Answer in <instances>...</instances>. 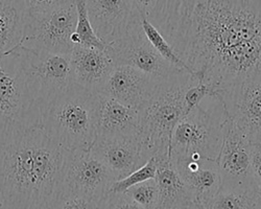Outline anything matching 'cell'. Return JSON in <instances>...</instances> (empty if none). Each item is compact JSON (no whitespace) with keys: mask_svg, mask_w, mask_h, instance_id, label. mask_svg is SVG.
I'll list each match as a JSON object with an SVG mask.
<instances>
[{"mask_svg":"<svg viewBox=\"0 0 261 209\" xmlns=\"http://www.w3.org/2000/svg\"><path fill=\"white\" fill-rule=\"evenodd\" d=\"M157 29L215 93L261 82V0H166Z\"/></svg>","mask_w":261,"mask_h":209,"instance_id":"obj_1","label":"cell"},{"mask_svg":"<svg viewBox=\"0 0 261 209\" xmlns=\"http://www.w3.org/2000/svg\"><path fill=\"white\" fill-rule=\"evenodd\" d=\"M65 151L41 124L0 123V195L5 209H56Z\"/></svg>","mask_w":261,"mask_h":209,"instance_id":"obj_2","label":"cell"},{"mask_svg":"<svg viewBox=\"0 0 261 209\" xmlns=\"http://www.w3.org/2000/svg\"><path fill=\"white\" fill-rule=\"evenodd\" d=\"M197 80V75L188 71L162 80L153 96L138 110V140L144 163L151 157L169 158L172 132L186 115L184 93Z\"/></svg>","mask_w":261,"mask_h":209,"instance_id":"obj_3","label":"cell"},{"mask_svg":"<svg viewBox=\"0 0 261 209\" xmlns=\"http://www.w3.org/2000/svg\"><path fill=\"white\" fill-rule=\"evenodd\" d=\"M41 125L64 151L90 150L97 137V92L73 83L47 104Z\"/></svg>","mask_w":261,"mask_h":209,"instance_id":"obj_4","label":"cell"},{"mask_svg":"<svg viewBox=\"0 0 261 209\" xmlns=\"http://www.w3.org/2000/svg\"><path fill=\"white\" fill-rule=\"evenodd\" d=\"M225 120L224 112L217 115L201 102L183 116L173 130L169 146L170 160L192 156L217 160L223 144Z\"/></svg>","mask_w":261,"mask_h":209,"instance_id":"obj_5","label":"cell"},{"mask_svg":"<svg viewBox=\"0 0 261 209\" xmlns=\"http://www.w3.org/2000/svg\"><path fill=\"white\" fill-rule=\"evenodd\" d=\"M0 123L41 124L18 47L0 57Z\"/></svg>","mask_w":261,"mask_h":209,"instance_id":"obj_6","label":"cell"},{"mask_svg":"<svg viewBox=\"0 0 261 209\" xmlns=\"http://www.w3.org/2000/svg\"><path fill=\"white\" fill-rule=\"evenodd\" d=\"M29 88L41 112L72 84L69 55L37 51L19 46Z\"/></svg>","mask_w":261,"mask_h":209,"instance_id":"obj_7","label":"cell"},{"mask_svg":"<svg viewBox=\"0 0 261 209\" xmlns=\"http://www.w3.org/2000/svg\"><path fill=\"white\" fill-rule=\"evenodd\" d=\"M77 13L75 2H65L38 15H28L21 45L24 48L51 54L70 55Z\"/></svg>","mask_w":261,"mask_h":209,"instance_id":"obj_8","label":"cell"},{"mask_svg":"<svg viewBox=\"0 0 261 209\" xmlns=\"http://www.w3.org/2000/svg\"><path fill=\"white\" fill-rule=\"evenodd\" d=\"M114 182L111 172L90 150L65 151L63 194L81 196L97 205Z\"/></svg>","mask_w":261,"mask_h":209,"instance_id":"obj_9","label":"cell"},{"mask_svg":"<svg viewBox=\"0 0 261 209\" xmlns=\"http://www.w3.org/2000/svg\"><path fill=\"white\" fill-rule=\"evenodd\" d=\"M115 66H127L157 79H168L181 71L170 65L150 45L141 28V19L121 39L107 45Z\"/></svg>","mask_w":261,"mask_h":209,"instance_id":"obj_10","label":"cell"},{"mask_svg":"<svg viewBox=\"0 0 261 209\" xmlns=\"http://www.w3.org/2000/svg\"><path fill=\"white\" fill-rule=\"evenodd\" d=\"M228 119L252 144L261 143V82H245L214 95Z\"/></svg>","mask_w":261,"mask_h":209,"instance_id":"obj_11","label":"cell"},{"mask_svg":"<svg viewBox=\"0 0 261 209\" xmlns=\"http://www.w3.org/2000/svg\"><path fill=\"white\" fill-rule=\"evenodd\" d=\"M251 149L252 143L226 117L222 149L216 160L222 178L221 190H248L257 186L251 171Z\"/></svg>","mask_w":261,"mask_h":209,"instance_id":"obj_12","label":"cell"},{"mask_svg":"<svg viewBox=\"0 0 261 209\" xmlns=\"http://www.w3.org/2000/svg\"><path fill=\"white\" fill-rule=\"evenodd\" d=\"M91 25L107 45L123 38L141 18L130 0H87Z\"/></svg>","mask_w":261,"mask_h":209,"instance_id":"obj_13","label":"cell"},{"mask_svg":"<svg viewBox=\"0 0 261 209\" xmlns=\"http://www.w3.org/2000/svg\"><path fill=\"white\" fill-rule=\"evenodd\" d=\"M162 80L132 67L114 66L97 93L139 110L153 96Z\"/></svg>","mask_w":261,"mask_h":209,"instance_id":"obj_14","label":"cell"},{"mask_svg":"<svg viewBox=\"0 0 261 209\" xmlns=\"http://www.w3.org/2000/svg\"><path fill=\"white\" fill-rule=\"evenodd\" d=\"M90 151L111 172L115 181L125 178L144 164L138 136H97Z\"/></svg>","mask_w":261,"mask_h":209,"instance_id":"obj_15","label":"cell"},{"mask_svg":"<svg viewBox=\"0 0 261 209\" xmlns=\"http://www.w3.org/2000/svg\"><path fill=\"white\" fill-rule=\"evenodd\" d=\"M171 162L191 192L195 203L202 205L220 192L222 178L216 160L192 156Z\"/></svg>","mask_w":261,"mask_h":209,"instance_id":"obj_16","label":"cell"},{"mask_svg":"<svg viewBox=\"0 0 261 209\" xmlns=\"http://www.w3.org/2000/svg\"><path fill=\"white\" fill-rule=\"evenodd\" d=\"M69 58L73 83L93 92H98L115 66L107 49L74 45Z\"/></svg>","mask_w":261,"mask_h":209,"instance_id":"obj_17","label":"cell"},{"mask_svg":"<svg viewBox=\"0 0 261 209\" xmlns=\"http://www.w3.org/2000/svg\"><path fill=\"white\" fill-rule=\"evenodd\" d=\"M138 110L97 93V136H138Z\"/></svg>","mask_w":261,"mask_h":209,"instance_id":"obj_18","label":"cell"},{"mask_svg":"<svg viewBox=\"0 0 261 209\" xmlns=\"http://www.w3.org/2000/svg\"><path fill=\"white\" fill-rule=\"evenodd\" d=\"M156 159L158 169L155 180L160 196L158 209H176L195 203L191 192L180 177L170 158Z\"/></svg>","mask_w":261,"mask_h":209,"instance_id":"obj_19","label":"cell"},{"mask_svg":"<svg viewBox=\"0 0 261 209\" xmlns=\"http://www.w3.org/2000/svg\"><path fill=\"white\" fill-rule=\"evenodd\" d=\"M27 18L23 0H0V57L21 45Z\"/></svg>","mask_w":261,"mask_h":209,"instance_id":"obj_20","label":"cell"},{"mask_svg":"<svg viewBox=\"0 0 261 209\" xmlns=\"http://www.w3.org/2000/svg\"><path fill=\"white\" fill-rule=\"evenodd\" d=\"M200 206L203 209H261V199L257 186L248 190H220Z\"/></svg>","mask_w":261,"mask_h":209,"instance_id":"obj_21","label":"cell"},{"mask_svg":"<svg viewBox=\"0 0 261 209\" xmlns=\"http://www.w3.org/2000/svg\"><path fill=\"white\" fill-rule=\"evenodd\" d=\"M86 2L87 0H75L77 20L75 32L71 36V42L73 45H82L85 47L105 50L107 48V44L97 37L91 25L88 13H87Z\"/></svg>","mask_w":261,"mask_h":209,"instance_id":"obj_22","label":"cell"},{"mask_svg":"<svg viewBox=\"0 0 261 209\" xmlns=\"http://www.w3.org/2000/svg\"><path fill=\"white\" fill-rule=\"evenodd\" d=\"M141 28L144 36L146 37L147 41L150 43V45L154 47V49L170 65L176 67L181 70L188 71L190 73H193L182 61V59L173 50L171 45L168 43L167 40L164 38V36L160 33V31L151 24L149 21L146 19L141 18ZM194 74V73H193ZM197 75V74H195Z\"/></svg>","mask_w":261,"mask_h":209,"instance_id":"obj_23","label":"cell"},{"mask_svg":"<svg viewBox=\"0 0 261 209\" xmlns=\"http://www.w3.org/2000/svg\"><path fill=\"white\" fill-rule=\"evenodd\" d=\"M125 194L143 209H158L159 190L155 179H149L135 186H132Z\"/></svg>","mask_w":261,"mask_h":209,"instance_id":"obj_24","label":"cell"},{"mask_svg":"<svg viewBox=\"0 0 261 209\" xmlns=\"http://www.w3.org/2000/svg\"><path fill=\"white\" fill-rule=\"evenodd\" d=\"M158 169V162L155 157H151L144 163L138 170L129 174L123 179L115 181L111 188L110 192L113 193H125L128 188L135 186L139 183H142L149 179H155L156 173Z\"/></svg>","mask_w":261,"mask_h":209,"instance_id":"obj_25","label":"cell"},{"mask_svg":"<svg viewBox=\"0 0 261 209\" xmlns=\"http://www.w3.org/2000/svg\"><path fill=\"white\" fill-rule=\"evenodd\" d=\"M214 95H215V90L209 85V84L200 80L193 82L184 93L185 113L187 114L192 109L198 107L207 96H214Z\"/></svg>","mask_w":261,"mask_h":209,"instance_id":"obj_26","label":"cell"},{"mask_svg":"<svg viewBox=\"0 0 261 209\" xmlns=\"http://www.w3.org/2000/svg\"><path fill=\"white\" fill-rule=\"evenodd\" d=\"M130 2L140 18L146 19L154 27L158 28L166 0H130Z\"/></svg>","mask_w":261,"mask_h":209,"instance_id":"obj_27","label":"cell"},{"mask_svg":"<svg viewBox=\"0 0 261 209\" xmlns=\"http://www.w3.org/2000/svg\"><path fill=\"white\" fill-rule=\"evenodd\" d=\"M98 209H143L125 193L109 192L98 203Z\"/></svg>","mask_w":261,"mask_h":209,"instance_id":"obj_28","label":"cell"},{"mask_svg":"<svg viewBox=\"0 0 261 209\" xmlns=\"http://www.w3.org/2000/svg\"><path fill=\"white\" fill-rule=\"evenodd\" d=\"M96 206L92 201L72 194H63L56 209H93Z\"/></svg>","mask_w":261,"mask_h":209,"instance_id":"obj_29","label":"cell"},{"mask_svg":"<svg viewBox=\"0 0 261 209\" xmlns=\"http://www.w3.org/2000/svg\"><path fill=\"white\" fill-rule=\"evenodd\" d=\"M28 15L46 13L67 0H23Z\"/></svg>","mask_w":261,"mask_h":209,"instance_id":"obj_30","label":"cell"},{"mask_svg":"<svg viewBox=\"0 0 261 209\" xmlns=\"http://www.w3.org/2000/svg\"><path fill=\"white\" fill-rule=\"evenodd\" d=\"M251 171L256 182L261 181V143L252 144Z\"/></svg>","mask_w":261,"mask_h":209,"instance_id":"obj_31","label":"cell"},{"mask_svg":"<svg viewBox=\"0 0 261 209\" xmlns=\"http://www.w3.org/2000/svg\"><path fill=\"white\" fill-rule=\"evenodd\" d=\"M176 209H203V208L198 203H192L190 205L179 207V208H176Z\"/></svg>","mask_w":261,"mask_h":209,"instance_id":"obj_32","label":"cell"},{"mask_svg":"<svg viewBox=\"0 0 261 209\" xmlns=\"http://www.w3.org/2000/svg\"><path fill=\"white\" fill-rule=\"evenodd\" d=\"M257 183V191H258V195L261 199V181L260 182H256Z\"/></svg>","mask_w":261,"mask_h":209,"instance_id":"obj_33","label":"cell"},{"mask_svg":"<svg viewBox=\"0 0 261 209\" xmlns=\"http://www.w3.org/2000/svg\"><path fill=\"white\" fill-rule=\"evenodd\" d=\"M0 209H5V207H4V202H3V198H2V195H0Z\"/></svg>","mask_w":261,"mask_h":209,"instance_id":"obj_34","label":"cell"},{"mask_svg":"<svg viewBox=\"0 0 261 209\" xmlns=\"http://www.w3.org/2000/svg\"><path fill=\"white\" fill-rule=\"evenodd\" d=\"M67 2H75V0H67Z\"/></svg>","mask_w":261,"mask_h":209,"instance_id":"obj_35","label":"cell"},{"mask_svg":"<svg viewBox=\"0 0 261 209\" xmlns=\"http://www.w3.org/2000/svg\"><path fill=\"white\" fill-rule=\"evenodd\" d=\"M93 209H98V207H97V205H96V206H95V207H94V208H93Z\"/></svg>","mask_w":261,"mask_h":209,"instance_id":"obj_36","label":"cell"}]
</instances>
